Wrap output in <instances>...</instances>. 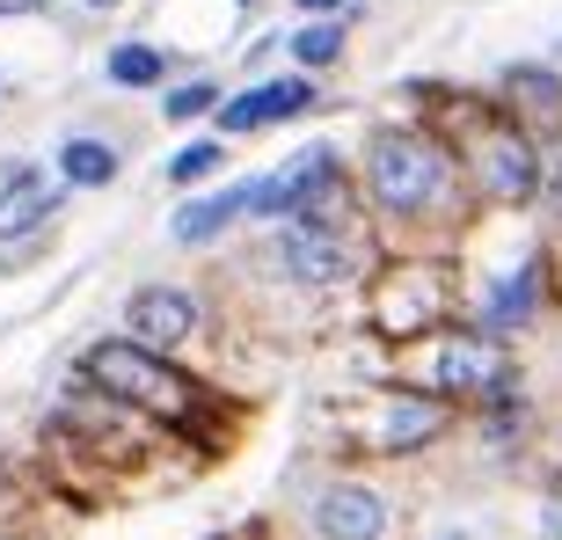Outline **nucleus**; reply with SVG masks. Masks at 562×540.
Segmentation results:
<instances>
[{
  "instance_id": "39448f33",
  "label": "nucleus",
  "mask_w": 562,
  "mask_h": 540,
  "mask_svg": "<svg viewBox=\"0 0 562 540\" xmlns=\"http://www.w3.org/2000/svg\"><path fill=\"white\" fill-rule=\"evenodd\" d=\"M351 234L336 227V220H285V234H278V263H285V278H300V285H336L344 270H351Z\"/></svg>"
},
{
  "instance_id": "2eb2a0df",
  "label": "nucleus",
  "mask_w": 562,
  "mask_h": 540,
  "mask_svg": "<svg viewBox=\"0 0 562 540\" xmlns=\"http://www.w3.org/2000/svg\"><path fill=\"white\" fill-rule=\"evenodd\" d=\"M59 176L74 190H103L110 176H117V154H110L103 139H66L59 146Z\"/></svg>"
},
{
  "instance_id": "0eeeda50",
  "label": "nucleus",
  "mask_w": 562,
  "mask_h": 540,
  "mask_svg": "<svg viewBox=\"0 0 562 540\" xmlns=\"http://www.w3.org/2000/svg\"><path fill=\"white\" fill-rule=\"evenodd\" d=\"M125 329H132V344L139 351H176L190 329H198V300H190L183 285H139L125 300Z\"/></svg>"
},
{
  "instance_id": "f03ea898",
  "label": "nucleus",
  "mask_w": 562,
  "mask_h": 540,
  "mask_svg": "<svg viewBox=\"0 0 562 540\" xmlns=\"http://www.w3.org/2000/svg\"><path fill=\"white\" fill-rule=\"evenodd\" d=\"M453 183H460L453 154L431 146L424 132H373V146H366V198L387 220H431L453 198Z\"/></svg>"
},
{
  "instance_id": "4be33fe9",
  "label": "nucleus",
  "mask_w": 562,
  "mask_h": 540,
  "mask_svg": "<svg viewBox=\"0 0 562 540\" xmlns=\"http://www.w3.org/2000/svg\"><path fill=\"white\" fill-rule=\"evenodd\" d=\"M30 8H44V0H0V15H30Z\"/></svg>"
},
{
  "instance_id": "6e6552de",
  "label": "nucleus",
  "mask_w": 562,
  "mask_h": 540,
  "mask_svg": "<svg viewBox=\"0 0 562 540\" xmlns=\"http://www.w3.org/2000/svg\"><path fill=\"white\" fill-rule=\"evenodd\" d=\"M314 533L322 540H380L387 533V504L366 490V482H329L314 497Z\"/></svg>"
},
{
  "instance_id": "f3484780",
  "label": "nucleus",
  "mask_w": 562,
  "mask_h": 540,
  "mask_svg": "<svg viewBox=\"0 0 562 540\" xmlns=\"http://www.w3.org/2000/svg\"><path fill=\"white\" fill-rule=\"evenodd\" d=\"M292 59H300V66L344 59V22H314V30H300V37H292Z\"/></svg>"
},
{
  "instance_id": "7ed1b4c3",
  "label": "nucleus",
  "mask_w": 562,
  "mask_h": 540,
  "mask_svg": "<svg viewBox=\"0 0 562 540\" xmlns=\"http://www.w3.org/2000/svg\"><path fill=\"white\" fill-rule=\"evenodd\" d=\"M468 176L490 205H533L541 198V146L519 117H482L468 132Z\"/></svg>"
},
{
  "instance_id": "aec40b11",
  "label": "nucleus",
  "mask_w": 562,
  "mask_h": 540,
  "mask_svg": "<svg viewBox=\"0 0 562 540\" xmlns=\"http://www.w3.org/2000/svg\"><path fill=\"white\" fill-rule=\"evenodd\" d=\"M541 198H548V205L562 212V132H555V139L541 146Z\"/></svg>"
},
{
  "instance_id": "f257e3e1",
  "label": "nucleus",
  "mask_w": 562,
  "mask_h": 540,
  "mask_svg": "<svg viewBox=\"0 0 562 540\" xmlns=\"http://www.w3.org/2000/svg\"><path fill=\"white\" fill-rule=\"evenodd\" d=\"M81 380H88V387H103L110 402L139 409V416H161V424H198V416H205L198 380H183L161 351H139L132 336H103V344H88Z\"/></svg>"
},
{
  "instance_id": "6ab92c4d",
  "label": "nucleus",
  "mask_w": 562,
  "mask_h": 540,
  "mask_svg": "<svg viewBox=\"0 0 562 540\" xmlns=\"http://www.w3.org/2000/svg\"><path fill=\"white\" fill-rule=\"evenodd\" d=\"M212 103H220V88H212V81H183V88H168V125H183V117H205Z\"/></svg>"
},
{
  "instance_id": "dca6fc26",
  "label": "nucleus",
  "mask_w": 562,
  "mask_h": 540,
  "mask_svg": "<svg viewBox=\"0 0 562 540\" xmlns=\"http://www.w3.org/2000/svg\"><path fill=\"white\" fill-rule=\"evenodd\" d=\"M110 81L117 88H154V81H168V59L154 44H117V52H110Z\"/></svg>"
},
{
  "instance_id": "ddd939ff",
  "label": "nucleus",
  "mask_w": 562,
  "mask_h": 540,
  "mask_svg": "<svg viewBox=\"0 0 562 540\" xmlns=\"http://www.w3.org/2000/svg\"><path fill=\"white\" fill-rule=\"evenodd\" d=\"M241 212H249V183H241V190H220V198H198V205H183L168 234L198 249V241H212V234H227L234 220H241Z\"/></svg>"
},
{
  "instance_id": "20e7f679",
  "label": "nucleus",
  "mask_w": 562,
  "mask_h": 540,
  "mask_svg": "<svg viewBox=\"0 0 562 540\" xmlns=\"http://www.w3.org/2000/svg\"><path fill=\"white\" fill-rule=\"evenodd\" d=\"M446 270L438 263H402V270H387L380 278V292H373V322L387 336H417V329H431L438 314H446Z\"/></svg>"
},
{
  "instance_id": "423d86ee",
  "label": "nucleus",
  "mask_w": 562,
  "mask_h": 540,
  "mask_svg": "<svg viewBox=\"0 0 562 540\" xmlns=\"http://www.w3.org/2000/svg\"><path fill=\"white\" fill-rule=\"evenodd\" d=\"M438 387H446V395L504 402L512 395V358L497 351V336H453V344L438 351Z\"/></svg>"
},
{
  "instance_id": "f8f14e48",
  "label": "nucleus",
  "mask_w": 562,
  "mask_h": 540,
  "mask_svg": "<svg viewBox=\"0 0 562 540\" xmlns=\"http://www.w3.org/2000/svg\"><path fill=\"white\" fill-rule=\"evenodd\" d=\"M533 307H541V256H526V263L482 300V322H490V336H504V329H526Z\"/></svg>"
},
{
  "instance_id": "4468645a",
  "label": "nucleus",
  "mask_w": 562,
  "mask_h": 540,
  "mask_svg": "<svg viewBox=\"0 0 562 540\" xmlns=\"http://www.w3.org/2000/svg\"><path fill=\"white\" fill-rule=\"evenodd\" d=\"M504 95H512V110L533 117V125H555L562 117V81L548 66H512V74H504Z\"/></svg>"
},
{
  "instance_id": "9d476101",
  "label": "nucleus",
  "mask_w": 562,
  "mask_h": 540,
  "mask_svg": "<svg viewBox=\"0 0 562 540\" xmlns=\"http://www.w3.org/2000/svg\"><path fill=\"white\" fill-rule=\"evenodd\" d=\"M52 212H59V183L37 176V168H8V183H0V241L37 234Z\"/></svg>"
},
{
  "instance_id": "b1692460",
  "label": "nucleus",
  "mask_w": 562,
  "mask_h": 540,
  "mask_svg": "<svg viewBox=\"0 0 562 540\" xmlns=\"http://www.w3.org/2000/svg\"><path fill=\"white\" fill-rule=\"evenodd\" d=\"M88 8H117V0H88Z\"/></svg>"
},
{
  "instance_id": "412c9836",
  "label": "nucleus",
  "mask_w": 562,
  "mask_h": 540,
  "mask_svg": "<svg viewBox=\"0 0 562 540\" xmlns=\"http://www.w3.org/2000/svg\"><path fill=\"white\" fill-rule=\"evenodd\" d=\"M292 8H307V15H336V8H351V0H292Z\"/></svg>"
},
{
  "instance_id": "a211bd4d",
  "label": "nucleus",
  "mask_w": 562,
  "mask_h": 540,
  "mask_svg": "<svg viewBox=\"0 0 562 540\" xmlns=\"http://www.w3.org/2000/svg\"><path fill=\"white\" fill-rule=\"evenodd\" d=\"M220 161H227V146H220V139H205V146H183V154L168 161V183H205V176H212Z\"/></svg>"
},
{
  "instance_id": "5701e85b",
  "label": "nucleus",
  "mask_w": 562,
  "mask_h": 540,
  "mask_svg": "<svg viewBox=\"0 0 562 540\" xmlns=\"http://www.w3.org/2000/svg\"><path fill=\"white\" fill-rule=\"evenodd\" d=\"M438 540H475V533H438Z\"/></svg>"
},
{
  "instance_id": "9b49d317",
  "label": "nucleus",
  "mask_w": 562,
  "mask_h": 540,
  "mask_svg": "<svg viewBox=\"0 0 562 540\" xmlns=\"http://www.w3.org/2000/svg\"><path fill=\"white\" fill-rule=\"evenodd\" d=\"M446 431V395H395L380 409V453H417Z\"/></svg>"
},
{
  "instance_id": "1a4fd4ad",
  "label": "nucleus",
  "mask_w": 562,
  "mask_h": 540,
  "mask_svg": "<svg viewBox=\"0 0 562 540\" xmlns=\"http://www.w3.org/2000/svg\"><path fill=\"white\" fill-rule=\"evenodd\" d=\"M314 103V81H263V88H249V95H234V103H220V132H263V125H278V117H300V110Z\"/></svg>"
}]
</instances>
